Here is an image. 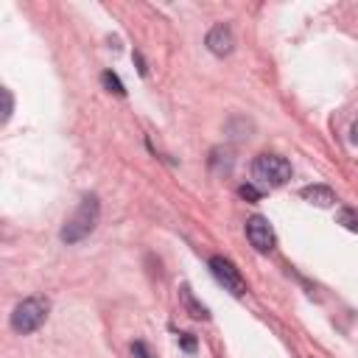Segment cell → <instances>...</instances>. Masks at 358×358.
<instances>
[{"mask_svg":"<svg viewBox=\"0 0 358 358\" xmlns=\"http://www.w3.org/2000/svg\"><path fill=\"white\" fill-rule=\"evenodd\" d=\"M98 215H101L98 196H84V199H81V204L76 207V213L64 221V227H62L59 238H62L64 243H78V241H84V238L95 229Z\"/></svg>","mask_w":358,"mask_h":358,"instance_id":"obj_1","label":"cell"},{"mask_svg":"<svg viewBox=\"0 0 358 358\" xmlns=\"http://www.w3.org/2000/svg\"><path fill=\"white\" fill-rule=\"evenodd\" d=\"M48 310H50V305H48L45 296H25L11 310V330L20 333V336H28V333L39 330L48 319Z\"/></svg>","mask_w":358,"mask_h":358,"instance_id":"obj_2","label":"cell"},{"mask_svg":"<svg viewBox=\"0 0 358 358\" xmlns=\"http://www.w3.org/2000/svg\"><path fill=\"white\" fill-rule=\"evenodd\" d=\"M252 173L257 182H263L268 187H280L291 179V162L280 154H260L252 162Z\"/></svg>","mask_w":358,"mask_h":358,"instance_id":"obj_3","label":"cell"},{"mask_svg":"<svg viewBox=\"0 0 358 358\" xmlns=\"http://www.w3.org/2000/svg\"><path fill=\"white\" fill-rule=\"evenodd\" d=\"M210 271H213V277L224 285V291H229V294H235V296H243V294H246V280L241 277V271H238L227 257H221V255L210 257Z\"/></svg>","mask_w":358,"mask_h":358,"instance_id":"obj_4","label":"cell"},{"mask_svg":"<svg viewBox=\"0 0 358 358\" xmlns=\"http://www.w3.org/2000/svg\"><path fill=\"white\" fill-rule=\"evenodd\" d=\"M246 238L257 252H271L274 249V229L263 215H252L246 221Z\"/></svg>","mask_w":358,"mask_h":358,"instance_id":"obj_5","label":"cell"},{"mask_svg":"<svg viewBox=\"0 0 358 358\" xmlns=\"http://www.w3.org/2000/svg\"><path fill=\"white\" fill-rule=\"evenodd\" d=\"M204 42H207V50L215 53V56H227V53H232V48H235L232 28L224 25V22L213 25V28L207 31V39H204Z\"/></svg>","mask_w":358,"mask_h":358,"instance_id":"obj_6","label":"cell"},{"mask_svg":"<svg viewBox=\"0 0 358 358\" xmlns=\"http://www.w3.org/2000/svg\"><path fill=\"white\" fill-rule=\"evenodd\" d=\"M299 196H302L305 201L316 204V207H330V204H336V193H333V187H327V185H305V187L299 190Z\"/></svg>","mask_w":358,"mask_h":358,"instance_id":"obj_7","label":"cell"},{"mask_svg":"<svg viewBox=\"0 0 358 358\" xmlns=\"http://www.w3.org/2000/svg\"><path fill=\"white\" fill-rule=\"evenodd\" d=\"M179 296H182V302H185V308H187V313H190L193 319H210L207 308L193 296V291H190L187 285H182V288H179Z\"/></svg>","mask_w":358,"mask_h":358,"instance_id":"obj_8","label":"cell"},{"mask_svg":"<svg viewBox=\"0 0 358 358\" xmlns=\"http://www.w3.org/2000/svg\"><path fill=\"white\" fill-rule=\"evenodd\" d=\"M101 84L109 90V92H115V95H126V87H123V81L112 73V70H103L101 73Z\"/></svg>","mask_w":358,"mask_h":358,"instance_id":"obj_9","label":"cell"},{"mask_svg":"<svg viewBox=\"0 0 358 358\" xmlns=\"http://www.w3.org/2000/svg\"><path fill=\"white\" fill-rule=\"evenodd\" d=\"M338 224H341L344 229H350V232H358V210H355V207L338 210Z\"/></svg>","mask_w":358,"mask_h":358,"instance_id":"obj_10","label":"cell"},{"mask_svg":"<svg viewBox=\"0 0 358 358\" xmlns=\"http://www.w3.org/2000/svg\"><path fill=\"white\" fill-rule=\"evenodd\" d=\"M238 196L246 199V201H260V190H257L255 185H241V187H238Z\"/></svg>","mask_w":358,"mask_h":358,"instance_id":"obj_11","label":"cell"},{"mask_svg":"<svg viewBox=\"0 0 358 358\" xmlns=\"http://www.w3.org/2000/svg\"><path fill=\"white\" fill-rule=\"evenodd\" d=\"M179 347H182L185 352H196V338H193V333H179Z\"/></svg>","mask_w":358,"mask_h":358,"instance_id":"obj_12","label":"cell"},{"mask_svg":"<svg viewBox=\"0 0 358 358\" xmlns=\"http://www.w3.org/2000/svg\"><path fill=\"white\" fill-rule=\"evenodd\" d=\"M131 352H134V358H151V352L145 350L143 341H134V344H131Z\"/></svg>","mask_w":358,"mask_h":358,"instance_id":"obj_13","label":"cell"},{"mask_svg":"<svg viewBox=\"0 0 358 358\" xmlns=\"http://www.w3.org/2000/svg\"><path fill=\"white\" fill-rule=\"evenodd\" d=\"M3 101H6V112H3V123H6L8 115H11V92L8 90H3Z\"/></svg>","mask_w":358,"mask_h":358,"instance_id":"obj_14","label":"cell"},{"mask_svg":"<svg viewBox=\"0 0 358 358\" xmlns=\"http://www.w3.org/2000/svg\"><path fill=\"white\" fill-rule=\"evenodd\" d=\"M134 62H137V70H140V76H148V67H145V62H143V56H140V53H134Z\"/></svg>","mask_w":358,"mask_h":358,"instance_id":"obj_15","label":"cell"},{"mask_svg":"<svg viewBox=\"0 0 358 358\" xmlns=\"http://www.w3.org/2000/svg\"><path fill=\"white\" fill-rule=\"evenodd\" d=\"M350 140L358 145V120H355V123H352V129H350Z\"/></svg>","mask_w":358,"mask_h":358,"instance_id":"obj_16","label":"cell"}]
</instances>
